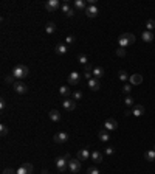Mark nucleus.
<instances>
[{
  "instance_id": "18",
  "label": "nucleus",
  "mask_w": 155,
  "mask_h": 174,
  "mask_svg": "<svg viewBox=\"0 0 155 174\" xmlns=\"http://www.w3.org/2000/svg\"><path fill=\"white\" fill-rule=\"evenodd\" d=\"M87 84H88V87H90V90H93V92H96V90H99V89H101V84H99V79H96V78L90 79Z\"/></svg>"
},
{
  "instance_id": "39",
  "label": "nucleus",
  "mask_w": 155,
  "mask_h": 174,
  "mask_svg": "<svg viewBox=\"0 0 155 174\" xmlns=\"http://www.w3.org/2000/svg\"><path fill=\"white\" fill-rule=\"evenodd\" d=\"M73 42H75V36L73 34H70V36L65 37V44H73Z\"/></svg>"
},
{
  "instance_id": "6",
  "label": "nucleus",
  "mask_w": 155,
  "mask_h": 174,
  "mask_svg": "<svg viewBox=\"0 0 155 174\" xmlns=\"http://www.w3.org/2000/svg\"><path fill=\"white\" fill-rule=\"evenodd\" d=\"M68 170H70V173H79L81 171V160L79 159H71L68 162Z\"/></svg>"
},
{
  "instance_id": "30",
  "label": "nucleus",
  "mask_w": 155,
  "mask_h": 174,
  "mask_svg": "<svg viewBox=\"0 0 155 174\" xmlns=\"http://www.w3.org/2000/svg\"><path fill=\"white\" fill-rule=\"evenodd\" d=\"M124 104H126L127 107H134V106H135V104H134V98L127 95V96L124 98Z\"/></svg>"
},
{
  "instance_id": "11",
  "label": "nucleus",
  "mask_w": 155,
  "mask_h": 174,
  "mask_svg": "<svg viewBox=\"0 0 155 174\" xmlns=\"http://www.w3.org/2000/svg\"><path fill=\"white\" fill-rule=\"evenodd\" d=\"M68 83L71 84V86H78L81 83V75L78 73V72H71L70 75H68Z\"/></svg>"
},
{
  "instance_id": "32",
  "label": "nucleus",
  "mask_w": 155,
  "mask_h": 174,
  "mask_svg": "<svg viewBox=\"0 0 155 174\" xmlns=\"http://www.w3.org/2000/svg\"><path fill=\"white\" fill-rule=\"evenodd\" d=\"M0 135H2V137H6L8 135V126L6 124H0Z\"/></svg>"
},
{
  "instance_id": "25",
  "label": "nucleus",
  "mask_w": 155,
  "mask_h": 174,
  "mask_svg": "<svg viewBox=\"0 0 155 174\" xmlns=\"http://www.w3.org/2000/svg\"><path fill=\"white\" fill-rule=\"evenodd\" d=\"M90 159L93 162H96V163H102V152H99V151H93L92 152V155H90Z\"/></svg>"
},
{
  "instance_id": "20",
  "label": "nucleus",
  "mask_w": 155,
  "mask_h": 174,
  "mask_svg": "<svg viewBox=\"0 0 155 174\" xmlns=\"http://www.w3.org/2000/svg\"><path fill=\"white\" fill-rule=\"evenodd\" d=\"M48 115H50V120H51V121H54V123L60 121V113H59V111H56V109H51Z\"/></svg>"
},
{
  "instance_id": "37",
  "label": "nucleus",
  "mask_w": 155,
  "mask_h": 174,
  "mask_svg": "<svg viewBox=\"0 0 155 174\" xmlns=\"http://www.w3.org/2000/svg\"><path fill=\"white\" fill-rule=\"evenodd\" d=\"M113 152H115V149L112 148V146H107V148H104V154H106V155H112Z\"/></svg>"
},
{
  "instance_id": "3",
  "label": "nucleus",
  "mask_w": 155,
  "mask_h": 174,
  "mask_svg": "<svg viewBox=\"0 0 155 174\" xmlns=\"http://www.w3.org/2000/svg\"><path fill=\"white\" fill-rule=\"evenodd\" d=\"M68 159H65V155H60L56 159V168H58V171L59 173H65L68 170Z\"/></svg>"
},
{
  "instance_id": "7",
  "label": "nucleus",
  "mask_w": 155,
  "mask_h": 174,
  "mask_svg": "<svg viewBox=\"0 0 155 174\" xmlns=\"http://www.w3.org/2000/svg\"><path fill=\"white\" fill-rule=\"evenodd\" d=\"M53 140H54V143H65V141H68V134L65 130H60V132L54 134Z\"/></svg>"
},
{
  "instance_id": "26",
  "label": "nucleus",
  "mask_w": 155,
  "mask_h": 174,
  "mask_svg": "<svg viewBox=\"0 0 155 174\" xmlns=\"http://www.w3.org/2000/svg\"><path fill=\"white\" fill-rule=\"evenodd\" d=\"M45 31H47V34H54V33H56V25H54V22H48L47 26H45Z\"/></svg>"
},
{
  "instance_id": "22",
  "label": "nucleus",
  "mask_w": 155,
  "mask_h": 174,
  "mask_svg": "<svg viewBox=\"0 0 155 174\" xmlns=\"http://www.w3.org/2000/svg\"><path fill=\"white\" fill-rule=\"evenodd\" d=\"M73 6H75V9H78V11H84V9H87V3L84 2V0H75V2H73Z\"/></svg>"
},
{
  "instance_id": "2",
  "label": "nucleus",
  "mask_w": 155,
  "mask_h": 174,
  "mask_svg": "<svg viewBox=\"0 0 155 174\" xmlns=\"http://www.w3.org/2000/svg\"><path fill=\"white\" fill-rule=\"evenodd\" d=\"M14 75V78H17V79H23V78H26L28 76V73H30V70H28V67L26 65H16V67L13 68V72H11Z\"/></svg>"
},
{
  "instance_id": "42",
  "label": "nucleus",
  "mask_w": 155,
  "mask_h": 174,
  "mask_svg": "<svg viewBox=\"0 0 155 174\" xmlns=\"http://www.w3.org/2000/svg\"><path fill=\"white\" fill-rule=\"evenodd\" d=\"M42 174H48V170H42Z\"/></svg>"
},
{
  "instance_id": "4",
  "label": "nucleus",
  "mask_w": 155,
  "mask_h": 174,
  "mask_svg": "<svg viewBox=\"0 0 155 174\" xmlns=\"http://www.w3.org/2000/svg\"><path fill=\"white\" fill-rule=\"evenodd\" d=\"M13 89H14L16 93H19V95H23V93L28 92V87H26L25 83H22V81H16L14 86H13Z\"/></svg>"
},
{
  "instance_id": "14",
  "label": "nucleus",
  "mask_w": 155,
  "mask_h": 174,
  "mask_svg": "<svg viewBox=\"0 0 155 174\" xmlns=\"http://www.w3.org/2000/svg\"><path fill=\"white\" fill-rule=\"evenodd\" d=\"M98 13H99V11H98V8H96V5H90V6H87V9H85L87 17H90V19L96 17Z\"/></svg>"
},
{
  "instance_id": "28",
  "label": "nucleus",
  "mask_w": 155,
  "mask_h": 174,
  "mask_svg": "<svg viewBox=\"0 0 155 174\" xmlns=\"http://www.w3.org/2000/svg\"><path fill=\"white\" fill-rule=\"evenodd\" d=\"M144 159H146L147 162H155V151H154V149L147 151L146 154H144Z\"/></svg>"
},
{
  "instance_id": "9",
  "label": "nucleus",
  "mask_w": 155,
  "mask_h": 174,
  "mask_svg": "<svg viewBox=\"0 0 155 174\" xmlns=\"http://www.w3.org/2000/svg\"><path fill=\"white\" fill-rule=\"evenodd\" d=\"M62 106H64L65 111L71 112V111H75V109H76V101L75 100H70V98H65V100L62 101Z\"/></svg>"
},
{
  "instance_id": "35",
  "label": "nucleus",
  "mask_w": 155,
  "mask_h": 174,
  "mask_svg": "<svg viewBox=\"0 0 155 174\" xmlns=\"http://www.w3.org/2000/svg\"><path fill=\"white\" fill-rule=\"evenodd\" d=\"M87 174H101V173H99V170H98L96 166H90L87 170Z\"/></svg>"
},
{
  "instance_id": "19",
  "label": "nucleus",
  "mask_w": 155,
  "mask_h": 174,
  "mask_svg": "<svg viewBox=\"0 0 155 174\" xmlns=\"http://www.w3.org/2000/svg\"><path fill=\"white\" fill-rule=\"evenodd\" d=\"M154 37H155V36H154V33H152V31H147V30H146V31H143V34H141L143 42H147V44H149V42H152V41H154Z\"/></svg>"
},
{
  "instance_id": "12",
  "label": "nucleus",
  "mask_w": 155,
  "mask_h": 174,
  "mask_svg": "<svg viewBox=\"0 0 155 174\" xmlns=\"http://www.w3.org/2000/svg\"><path fill=\"white\" fill-rule=\"evenodd\" d=\"M90 155H92V152H88V149H79L78 151L76 159H79L81 162H85V160L90 159Z\"/></svg>"
},
{
  "instance_id": "1",
  "label": "nucleus",
  "mask_w": 155,
  "mask_h": 174,
  "mask_svg": "<svg viewBox=\"0 0 155 174\" xmlns=\"http://www.w3.org/2000/svg\"><path fill=\"white\" fill-rule=\"evenodd\" d=\"M134 42H135V36L132 34V33H124V34H121L119 39H118V44H119L121 48H127Z\"/></svg>"
},
{
  "instance_id": "16",
  "label": "nucleus",
  "mask_w": 155,
  "mask_h": 174,
  "mask_svg": "<svg viewBox=\"0 0 155 174\" xmlns=\"http://www.w3.org/2000/svg\"><path fill=\"white\" fill-rule=\"evenodd\" d=\"M54 51H56V54H59V56H62V54H65L68 51V48H67V44H62V42H59L56 48H54Z\"/></svg>"
},
{
  "instance_id": "34",
  "label": "nucleus",
  "mask_w": 155,
  "mask_h": 174,
  "mask_svg": "<svg viewBox=\"0 0 155 174\" xmlns=\"http://www.w3.org/2000/svg\"><path fill=\"white\" fill-rule=\"evenodd\" d=\"M121 90H123V93L129 95V93H130V90H132V86H130V84H124V86H123V89H121Z\"/></svg>"
},
{
  "instance_id": "21",
  "label": "nucleus",
  "mask_w": 155,
  "mask_h": 174,
  "mask_svg": "<svg viewBox=\"0 0 155 174\" xmlns=\"http://www.w3.org/2000/svg\"><path fill=\"white\" fill-rule=\"evenodd\" d=\"M59 95L64 96V98H68V96L71 95L70 87H68V86H60V87H59Z\"/></svg>"
},
{
  "instance_id": "10",
  "label": "nucleus",
  "mask_w": 155,
  "mask_h": 174,
  "mask_svg": "<svg viewBox=\"0 0 155 174\" xmlns=\"http://www.w3.org/2000/svg\"><path fill=\"white\" fill-rule=\"evenodd\" d=\"M17 174H33V165L31 163H22L17 170Z\"/></svg>"
},
{
  "instance_id": "13",
  "label": "nucleus",
  "mask_w": 155,
  "mask_h": 174,
  "mask_svg": "<svg viewBox=\"0 0 155 174\" xmlns=\"http://www.w3.org/2000/svg\"><path fill=\"white\" fill-rule=\"evenodd\" d=\"M129 81H130L132 86H140L143 83V76L140 73H134V75L129 76Z\"/></svg>"
},
{
  "instance_id": "38",
  "label": "nucleus",
  "mask_w": 155,
  "mask_h": 174,
  "mask_svg": "<svg viewBox=\"0 0 155 174\" xmlns=\"http://www.w3.org/2000/svg\"><path fill=\"white\" fill-rule=\"evenodd\" d=\"M127 78H129V76H127V73L124 72V70H119V79L121 81H126Z\"/></svg>"
},
{
  "instance_id": "43",
  "label": "nucleus",
  "mask_w": 155,
  "mask_h": 174,
  "mask_svg": "<svg viewBox=\"0 0 155 174\" xmlns=\"http://www.w3.org/2000/svg\"><path fill=\"white\" fill-rule=\"evenodd\" d=\"M154 151H155V145H154Z\"/></svg>"
},
{
  "instance_id": "27",
  "label": "nucleus",
  "mask_w": 155,
  "mask_h": 174,
  "mask_svg": "<svg viewBox=\"0 0 155 174\" xmlns=\"http://www.w3.org/2000/svg\"><path fill=\"white\" fill-rule=\"evenodd\" d=\"M78 62L82 64V65H87V64H88L87 54H84V53H79V54H78Z\"/></svg>"
},
{
  "instance_id": "40",
  "label": "nucleus",
  "mask_w": 155,
  "mask_h": 174,
  "mask_svg": "<svg viewBox=\"0 0 155 174\" xmlns=\"http://www.w3.org/2000/svg\"><path fill=\"white\" fill-rule=\"evenodd\" d=\"M3 174H17V171H14L13 168H5V170H3Z\"/></svg>"
},
{
  "instance_id": "24",
  "label": "nucleus",
  "mask_w": 155,
  "mask_h": 174,
  "mask_svg": "<svg viewBox=\"0 0 155 174\" xmlns=\"http://www.w3.org/2000/svg\"><path fill=\"white\" fill-rule=\"evenodd\" d=\"M98 138L101 140V141H109V140H110V134H109V130L101 129V130L98 132Z\"/></svg>"
},
{
  "instance_id": "41",
  "label": "nucleus",
  "mask_w": 155,
  "mask_h": 174,
  "mask_svg": "<svg viewBox=\"0 0 155 174\" xmlns=\"http://www.w3.org/2000/svg\"><path fill=\"white\" fill-rule=\"evenodd\" d=\"M5 106H6L5 100H0V111H5Z\"/></svg>"
},
{
  "instance_id": "31",
  "label": "nucleus",
  "mask_w": 155,
  "mask_h": 174,
  "mask_svg": "<svg viewBox=\"0 0 155 174\" xmlns=\"http://www.w3.org/2000/svg\"><path fill=\"white\" fill-rule=\"evenodd\" d=\"M155 28V20L154 19H149L147 22H146V30L147 31H152Z\"/></svg>"
},
{
  "instance_id": "36",
  "label": "nucleus",
  "mask_w": 155,
  "mask_h": 174,
  "mask_svg": "<svg viewBox=\"0 0 155 174\" xmlns=\"http://www.w3.org/2000/svg\"><path fill=\"white\" fill-rule=\"evenodd\" d=\"M116 56L118 58H123V56H126V48H118V50H116Z\"/></svg>"
},
{
  "instance_id": "29",
  "label": "nucleus",
  "mask_w": 155,
  "mask_h": 174,
  "mask_svg": "<svg viewBox=\"0 0 155 174\" xmlns=\"http://www.w3.org/2000/svg\"><path fill=\"white\" fill-rule=\"evenodd\" d=\"M71 98H73L75 101H79V100H82V98H84V93H82L81 90H75L73 93H71Z\"/></svg>"
},
{
  "instance_id": "23",
  "label": "nucleus",
  "mask_w": 155,
  "mask_h": 174,
  "mask_svg": "<svg viewBox=\"0 0 155 174\" xmlns=\"http://www.w3.org/2000/svg\"><path fill=\"white\" fill-rule=\"evenodd\" d=\"M93 78H96V79H99V78H102L104 76V68L102 67H99V65H96V67H93Z\"/></svg>"
},
{
  "instance_id": "17",
  "label": "nucleus",
  "mask_w": 155,
  "mask_h": 174,
  "mask_svg": "<svg viewBox=\"0 0 155 174\" xmlns=\"http://www.w3.org/2000/svg\"><path fill=\"white\" fill-rule=\"evenodd\" d=\"M60 11H62L67 17H73V16H75V11H73V8H70L68 3H64L62 6H60Z\"/></svg>"
},
{
  "instance_id": "5",
  "label": "nucleus",
  "mask_w": 155,
  "mask_h": 174,
  "mask_svg": "<svg viewBox=\"0 0 155 174\" xmlns=\"http://www.w3.org/2000/svg\"><path fill=\"white\" fill-rule=\"evenodd\" d=\"M62 5L59 3V0H47V3H45V8L48 13H54V11H58Z\"/></svg>"
},
{
  "instance_id": "33",
  "label": "nucleus",
  "mask_w": 155,
  "mask_h": 174,
  "mask_svg": "<svg viewBox=\"0 0 155 174\" xmlns=\"http://www.w3.org/2000/svg\"><path fill=\"white\" fill-rule=\"evenodd\" d=\"M5 83H6V84H13V86H14V83H16V78H14V75H13V73H11V75H8L6 78H5Z\"/></svg>"
},
{
  "instance_id": "8",
  "label": "nucleus",
  "mask_w": 155,
  "mask_h": 174,
  "mask_svg": "<svg viewBox=\"0 0 155 174\" xmlns=\"http://www.w3.org/2000/svg\"><path fill=\"white\" fill-rule=\"evenodd\" d=\"M104 129L106 130H116L118 129V121H116L115 118H109V120H106V123H104Z\"/></svg>"
},
{
  "instance_id": "15",
  "label": "nucleus",
  "mask_w": 155,
  "mask_h": 174,
  "mask_svg": "<svg viewBox=\"0 0 155 174\" xmlns=\"http://www.w3.org/2000/svg\"><path fill=\"white\" fill-rule=\"evenodd\" d=\"M144 112H146V109L143 104H135L134 109H132V113H134V117H141V115H144Z\"/></svg>"
}]
</instances>
